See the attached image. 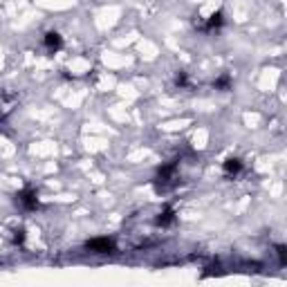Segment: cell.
<instances>
[{
    "mask_svg": "<svg viewBox=\"0 0 287 287\" xmlns=\"http://www.w3.org/2000/svg\"><path fill=\"white\" fill-rule=\"evenodd\" d=\"M177 182H179V177H177V164H175V161L161 166L159 173L155 175V188L159 193H164V191H168V188L177 186Z\"/></svg>",
    "mask_w": 287,
    "mask_h": 287,
    "instance_id": "1",
    "label": "cell"
},
{
    "mask_svg": "<svg viewBox=\"0 0 287 287\" xmlns=\"http://www.w3.org/2000/svg\"><path fill=\"white\" fill-rule=\"evenodd\" d=\"M16 204H20L25 211H31L38 206V195H36L34 188L27 186V188H22V191L16 193Z\"/></svg>",
    "mask_w": 287,
    "mask_h": 287,
    "instance_id": "2",
    "label": "cell"
},
{
    "mask_svg": "<svg viewBox=\"0 0 287 287\" xmlns=\"http://www.w3.org/2000/svg\"><path fill=\"white\" fill-rule=\"evenodd\" d=\"M222 25H224V16H222V11L211 13V16L206 18V20H195V29L204 31V34H209V31H213V29H220Z\"/></svg>",
    "mask_w": 287,
    "mask_h": 287,
    "instance_id": "3",
    "label": "cell"
},
{
    "mask_svg": "<svg viewBox=\"0 0 287 287\" xmlns=\"http://www.w3.org/2000/svg\"><path fill=\"white\" fill-rule=\"evenodd\" d=\"M85 249H90L92 254H112L115 251V242L110 238H94V240L85 242Z\"/></svg>",
    "mask_w": 287,
    "mask_h": 287,
    "instance_id": "4",
    "label": "cell"
},
{
    "mask_svg": "<svg viewBox=\"0 0 287 287\" xmlns=\"http://www.w3.org/2000/svg\"><path fill=\"white\" fill-rule=\"evenodd\" d=\"M18 97L13 92H7V90H0V121L4 119V117L9 115V112L13 110V106H16Z\"/></svg>",
    "mask_w": 287,
    "mask_h": 287,
    "instance_id": "5",
    "label": "cell"
},
{
    "mask_svg": "<svg viewBox=\"0 0 287 287\" xmlns=\"http://www.w3.org/2000/svg\"><path fill=\"white\" fill-rule=\"evenodd\" d=\"M61 45H63V38H61V34H58V31H47V34H45V49H47L49 54L58 52V49H61Z\"/></svg>",
    "mask_w": 287,
    "mask_h": 287,
    "instance_id": "6",
    "label": "cell"
},
{
    "mask_svg": "<svg viewBox=\"0 0 287 287\" xmlns=\"http://www.w3.org/2000/svg\"><path fill=\"white\" fill-rule=\"evenodd\" d=\"M222 170H224V175H227V177H236V175L242 170V161L238 159V157H229V159L224 161Z\"/></svg>",
    "mask_w": 287,
    "mask_h": 287,
    "instance_id": "7",
    "label": "cell"
},
{
    "mask_svg": "<svg viewBox=\"0 0 287 287\" xmlns=\"http://www.w3.org/2000/svg\"><path fill=\"white\" fill-rule=\"evenodd\" d=\"M175 222V211L170 206H166L164 211H159V215L155 218V224L157 227H168V224Z\"/></svg>",
    "mask_w": 287,
    "mask_h": 287,
    "instance_id": "8",
    "label": "cell"
},
{
    "mask_svg": "<svg viewBox=\"0 0 287 287\" xmlns=\"http://www.w3.org/2000/svg\"><path fill=\"white\" fill-rule=\"evenodd\" d=\"M213 88H218V90H229V88H231V79H229V76H220L218 81H213Z\"/></svg>",
    "mask_w": 287,
    "mask_h": 287,
    "instance_id": "9",
    "label": "cell"
},
{
    "mask_svg": "<svg viewBox=\"0 0 287 287\" xmlns=\"http://www.w3.org/2000/svg\"><path fill=\"white\" fill-rule=\"evenodd\" d=\"M175 85H177V88H191V83H188V76H186V72H179V74L175 76Z\"/></svg>",
    "mask_w": 287,
    "mask_h": 287,
    "instance_id": "10",
    "label": "cell"
},
{
    "mask_svg": "<svg viewBox=\"0 0 287 287\" xmlns=\"http://www.w3.org/2000/svg\"><path fill=\"white\" fill-rule=\"evenodd\" d=\"M25 242V229H16L13 231V245H22Z\"/></svg>",
    "mask_w": 287,
    "mask_h": 287,
    "instance_id": "11",
    "label": "cell"
},
{
    "mask_svg": "<svg viewBox=\"0 0 287 287\" xmlns=\"http://www.w3.org/2000/svg\"><path fill=\"white\" fill-rule=\"evenodd\" d=\"M276 251H278V258H281V265H285V247H283V245H278L276 247Z\"/></svg>",
    "mask_w": 287,
    "mask_h": 287,
    "instance_id": "12",
    "label": "cell"
}]
</instances>
